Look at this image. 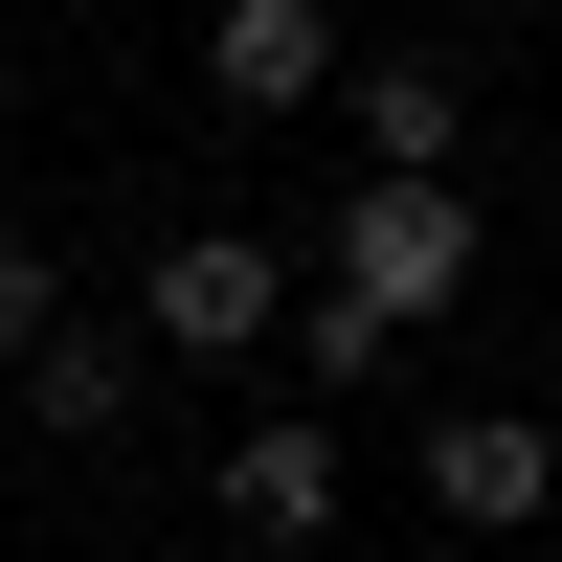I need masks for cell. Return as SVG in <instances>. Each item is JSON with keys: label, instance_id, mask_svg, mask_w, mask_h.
I'll return each instance as SVG.
<instances>
[{"label": "cell", "instance_id": "1", "mask_svg": "<svg viewBox=\"0 0 562 562\" xmlns=\"http://www.w3.org/2000/svg\"><path fill=\"white\" fill-rule=\"evenodd\" d=\"M473 270H495V203H473V180H338V270H315V293H360L405 338V315H450Z\"/></svg>", "mask_w": 562, "mask_h": 562}, {"label": "cell", "instance_id": "2", "mask_svg": "<svg viewBox=\"0 0 562 562\" xmlns=\"http://www.w3.org/2000/svg\"><path fill=\"white\" fill-rule=\"evenodd\" d=\"M270 315H293V248H270V225H180V248L135 270V338L158 360H248Z\"/></svg>", "mask_w": 562, "mask_h": 562}, {"label": "cell", "instance_id": "3", "mask_svg": "<svg viewBox=\"0 0 562 562\" xmlns=\"http://www.w3.org/2000/svg\"><path fill=\"white\" fill-rule=\"evenodd\" d=\"M428 518L450 540H540L562 518V428H540V405H450V428H428Z\"/></svg>", "mask_w": 562, "mask_h": 562}, {"label": "cell", "instance_id": "4", "mask_svg": "<svg viewBox=\"0 0 562 562\" xmlns=\"http://www.w3.org/2000/svg\"><path fill=\"white\" fill-rule=\"evenodd\" d=\"M338 113H360V180H473V68L450 45H360Z\"/></svg>", "mask_w": 562, "mask_h": 562}, {"label": "cell", "instance_id": "5", "mask_svg": "<svg viewBox=\"0 0 562 562\" xmlns=\"http://www.w3.org/2000/svg\"><path fill=\"white\" fill-rule=\"evenodd\" d=\"M338 68H360L338 0H225V23H203V90H225V113H315Z\"/></svg>", "mask_w": 562, "mask_h": 562}, {"label": "cell", "instance_id": "6", "mask_svg": "<svg viewBox=\"0 0 562 562\" xmlns=\"http://www.w3.org/2000/svg\"><path fill=\"white\" fill-rule=\"evenodd\" d=\"M225 518H248V540H338V428H315V405L225 428Z\"/></svg>", "mask_w": 562, "mask_h": 562}, {"label": "cell", "instance_id": "7", "mask_svg": "<svg viewBox=\"0 0 562 562\" xmlns=\"http://www.w3.org/2000/svg\"><path fill=\"white\" fill-rule=\"evenodd\" d=\"M135 383H158V360H135V315H68V338L23 360V428H68V450H90V428H113Z\"/></svg>", "mask_w": 562, "mask_h": 562}, {"label": "cell", "instance_id": "8", "mask_svg": "<svg viewBox=\"0 0 562 562\" xmlns=\"http://www.w3.org/2000/svg\"><path fill=\"white\" fill-rule=\"evenodd\" d=\"M45 338H68V270H45L23 225H0V360H45Z\"/></svg>", "mask_w": 562, "mask_h": 562}]
</instances>
